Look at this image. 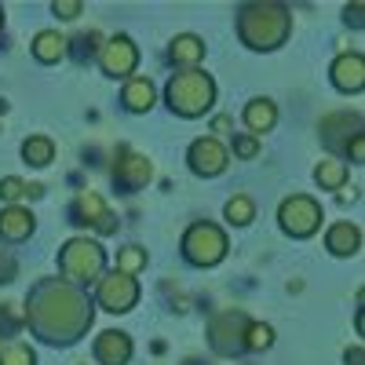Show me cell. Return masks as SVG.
Instances as JSON below:
<instances>
[{"label":"cell","instance_id":"obj_20","mask_svg":"<svg viewBox=\"0 0 365 365\" xmlns=\"http://www.w3.org/2000/svg\"><path fill=\"white\" fill-rule=\"evenodd\" d=\"M168 58H172L175 66L197 70V63L205 58V41L194 37V34H179V37H172V44H168Z\"/></svg>","mask_w":365,"mask_h":365},{"label":"cell","instance_id":"obj_36","mask_svg":"<svg viewBox=\"0 0 365 365\" xmlns=\"http://www.w3.org/2000/svg\"><path fill=\"white\" fill-rule=\"evenodd\" d=\"M344 361H347V365H361V361H365V351H361V347H347Z\"/></svg>","mask_w":365,"mask_h":365},{"label":"cell","instance_id":"obj_11","mask_svg":"<svg viewBox=\"0 0 365 365\" xmlns=\"http://www.w3.org/2000/svg\"><path fill=\"white\" fill-rule=\"evenodd\" d=\"M227 161H230V154H227V146H223L216 135H201V139H194L190 150H187V165H190V172L201 175V179L220 175V172L227 168Z\"/></svg>","mask_w":365,"mask_h":365},{"label":"cell","instance_id":"obj_38","mask_svg":"<svg viewBox=\"0 0 365 365\" xmlns=\"http://www.w3.org/2000/svg\"><path fill=\"white\" fill-rule=\"evenodd\" d=\"M230 125H234V120H230V117H216V120H212V132H227Z\"/></svg>","mask_w":365,"mask_h":365},{"label":"cell","instance_id":"obj_40","mask_svg":"<svg viewBox=\"0 0 365 365\" xmlns=\"http://www.w3.org/2000/svg\"><path fill=\"white\" fill-rule=\"evenodd\" d=\"M187 365H194V361H187Z\"/></svg>","mask_w":365,"mask_h":365},{"label":"cell","instance_id":"obj_39","mask_svg":"<svg viewBox=\"0 0 365 365\" xmlns=\"http://www.w3.org/2000/svg\"><path fill=\"white\" fill-rule=\"evenodd\" d=\"M0 29H4V8H0Z\"/></svg>","mask_w":365,"mask_h":365},{"label":"cell","instance_id":"obj_33","mask_svg":"<svg viewBox=\"0 0 365 365\" xmlns=\"http://www.w3.org/2000/svg\"><path fill=\"white\" fill-rule=\"evenodd\" d=\"M51 11H55L58 19H77V15L84 11V4H81V0H55Z\"/></svg>","mask_w":365,"mask_h":365},{"label":"cell","instance_id":"obj_2","mask_svg":"<svg viewBox=\"0 0 365 365\" xmlns=\"http://www.w3.org/2000/svg\"><path fill=\"white\" fill-rule=\"evenodd\" d=\"M237 37L252 51H274L282 48L292 34V11L274 0H256V4H241L237 8Z\"/></svg>","mask_w":365,"mask_h":365},{"label":"cell","instance_id":"obj_31","mask_svg":"<svg viewBox=\"0 0 365 365\" xmlns=\"http://www.w3.org/2000/svg\"><path fill=\"white\" fill-rule=\"evenodd\" d=\"M22 329V314L15 311V303H0V332H15Z\"/></svg>","mask_w":365,"mask_h":365},{"label":"cell","instance_id":"obj_32","mask_svg":"<svg viewBox=\"0 0 365 365\" xmlns=\"http://www.w3.org/2000/svg\"><path fill=\"white\" fill-rule=\"evenodd\" d=\"M15 274H19V259H15L8 249H0V285L15 282Z\"/></svg>","mask_w":365,"mask_h":365},{"label":"cell","instance_id":"obj_15","mask_svg":"<svg viewBox=\"0 0 365 365\" xmlns=\"http://www.w3.org/2000/svg\"><path fill=\"white\" fill-rule=\"evenodd\" d=\"M132 358V336L120 329H106L96 336V361L99 365H128Z\"/></svg>","mask_w":365,"mask_h":365},{"label":"cell","instance_id":"obj_37","mask_svg":"<svg viewBox=\"0 0 365 365\" xmlns=\"http://www.w3.org/2000/svg\"><path fill=\"white\" fill-rule=\"evenodd\" d=\"M26 197H44V187H41V182H26Z\"/></svg>","mask_w":365,"mask_h":365},{"label":"cell","instance_id":"obj_26","mask_svg":"<svg viewBox=\"0 0 365 365\" xmlns=\"http://www.w3.org/2000/svg\"><path fill=\"white\" fill-rule=\"evenodd\" d=\"M143 267H146V249H143V245H125V249H117V270H120V274L135 278Z\"/></svg>","mask_w":365,"mask_h":365},{"label":"cell","instance_id":"obj_4","mask_svg":"<svg viewBox=\"0 0 365 365\" xmlns=\"http://www.w3.org/2000/svg\"><path fill=\"white\" fill-rule=\"evenodd\" d=\"M58 270H63V278L70 285H91V282H99L103 278V270H106V252L99 241H91V237H70L63 249H58Z\"/></svg>","mask_w":365,"mask_h":365},{"label":"cell","instance_id":"obj_21","mask_svg":"<svg viewBox=\"0 0 365 365\" xmlns=\"http://www.w3.org/2000/svg\"><path fill=\"white\" fill-rule=\"evenodd\" d=\"M70 41L58 34V29H41V34L34 37V55H37V63H58V58L66 55Z\"/></svg>","mask_w":365,"mask_h":365},{"label":"cell","instance_id":"obj_22","mask_svg":"<svg viewBox=\"0 0 365 365\" xmlns=\"http://www.w3.org/2000/svg\"><path fill=\"white\" fill-rule=\"evenodd\" d=\"M314 182L322 190H340V187H347V161H340V158H325V161H318V168H314Z\"/></svg>","mask_w":365,"mask_h":365},{"label":"cell","instance_id":"obj_16","mask_svg":"<svg viewBox=\"0 0 365 365\" xmlns=\"http://www.w3.org/2000/svg\"><path fill=\"white\" fill-rule=\"evenodd\" d=\"M37 220L34 212L22 208V205H8L0 208V241H8V245H19V241H26L29 234H34Z\"/></svg>","mask_w":365,"mask_h":365},{"label":"cell","instance_id":"obj_34","mask_svg":"<svg viewBox=\"0 0 365 365\" xmlns=\"http://www.w3.org/2000/svg\"><path fill=\"white\" fill-rule=\"evenodd\" d=\"M347 158H351L354 165H361V161H365V135H354V139L347 143Z\"/></svg>","mask_w":365,"mask_h":365},{"label":"cell","instance_id":"obj_17","mask_svg":"<svg viewBox=\"0 0 365 365\" xmlns=\"http://www.w3.org/2000/svg\"><path fill=\"white\" fill-rule=\"evenodd\" d=\"M325 249L332 252V256H358V249H361V230L354 227V223H332L329 230H325Z\"/></svg>","mask_w":365,"mask_h":365},{"label":"cell","instance_id":"obj_28","mask_svg":"<svg viewBox=\"0 0 365 365\" xmlns=\"http://www.w3.org/2000/svg\"><path fill=\"white\" fill-rule=\"evenodd\" d=\"M270 344H274V329L263 322H252L245 332V351H267Z\"/></svg>","mask_w":365,"mask_h":365},{"label":"cell","instance_id":"obj_14","mask_svg":"<svg viewBox=\"0 0 365 365\" xmlns=\"http://www.w3.org/2000/svg\"><path fill=\"white\" fill-rule=\"evenodd\" d=\"M332 88L336 91H361L365 88V58H361V51H344V55H336V63H332Z\"/></svg>","mask_w":365,"mask_h":365},{"label":"cell","instance_id":"obj_10","mask_svg":"<svg viewBox=\"0 0 365 365\" xmlns=\"http://www.w3.org/2000/svg\"><path fill=\"white\" fill-rule=\"evenodd\" d=\"M70 220L77 227H91L96 234H113L117 230V216L106 208V201L96 190H81L70 205Z\"/></svg>","mask_w":365,"mask_h":365},{"label":"cell","instance_id":"obj_25","mask_svg":"<svg viewBox=\"0 0 365 365\" xmlns=\"http://www.w3.org/2000/svg\"><path fill=\"white\" fill-rule=\"evenodd\" d=\"M0 365H37V354L29 344L11 340V344H0Z\"/></svg>","mask_w":365,"mask_h":365},{"label":"cell","instance_id":"obj_7","mask_svg":"<svg viewBox=\"0 0 365 365\" xmlns=\"http://www.w3.org/2000/svg\"><path fill=\"white\" fill-rule=\"evenodd\" d=\"M278 223L289 237H311L322 227V205L307 194H292L278 208Z\"/></svg>","mask_w":365,"mask_h":365},{"label":"cell","instance_id":"obj_9","mask_svg":"<svg viewBox=\"0 0 365 365\" xmlns=\"http://www.w3.org/2000/svg\"><path fill=\"white\" fill-rule=\"evenodd\" d=\"M150 175H154V165H150V158L135 154L132 146H117V158H113V187L125 190V194H135L143 190Z\"/></svg>","mask_w":365,"mask_h":365},{"label":"cell","instance_id":"obj_12","mask_svg":"<svg viewBox=\"0 0 365 365\" xmlns=\"http://www.w3.org/2000/svg\"><path fill=\"white\" fill-rule=\"evenodd\" d=\"M99 63H103V73H106V77H132L135 66H139V48H135L132 37L117 34V37H110V41L103 44Z\"/></svg>","mask_w":365,"mask_h":365},{"label":"cell","instance_id":"obj_30","mask_svg":"<svg viewBox=\"0 0 365 365\" xmlns=\"http://www.w3.org/2000/svg\"><path fill=\"white\" fill-rule=\"evenodd\" d=\"M256 154H259V139L256 135H234V158L252 161Z\"/></svg>","mask_w":365,"mask_h":365},{"label":"cell","instance_id":"obj_8","mask_svg":"<svg viewBox=\"0 0 365 365\" xmlns=\"http://www.w3.org/2000/svg\"><path fill=\"white\" fill-rule=\"evenodd\" d=\"M96 299H99V307H103V311H110V314H125V311H132L135 303H139V282L128 278V274H120V270L103 274Z\"/></svg>","mask_w":365,"mask_h":365},{"label":"cell","instance_id":"obj_19","mask_svg":"<svg viewBox=\"0 0 365 365\" xmlns=\"http://www.w3.org/2000/svg\"><path fill=\"white\" fill-rule=\"evenodd\" d=\"M158 91H154V81L150 77H128L125 91H120V103H125L128 113H146L150 106H154Z\"/></svg>","mask_w":365,"mask_h":365},{"label":"cell","instance_id":"obj_3","mask_svg":"<svg viewBox=\"0 0 365 365\" xmlns=\"http://www.w3.org/2000/svg\"><path fill=\"white\" fill-rule=\"evenodd\" d=\"M165 103H168L172 113L194 120V117L208 113L212 103H216V81L205 70H179L165 84Z\"/></svg>","mask_w":365,"mask_h":365},{"label":"cell","instance_id":"obj_24","mask_svg":"<svg viewBox=\"0 0 365 365\" xmlns=\"http://www.w3.org/2000/svg\"><path fill=\"white\" fill-rule=\"evenodd\" d=\"M223 216H227L230 227H249V223L256 220V205H252L249 194H234V197L223 205Z\"/></svg>","mask_w":365,"mask_h":365},{"label":"cell","instance_id":"obj_23","mask_svg":"<svg viewBox=\"0 0 365 365\" xmlns=\"http://www.w3.org/2000/svg\"><path fill=\"white\" fill-rule=\"evenodd\" d=\"M22 158H26V165L44 168V165L55 161V143H51L48 135H29V139L22 143Z\"/></svg>","mask_w":365,"mask_h":365},{"label":"cell","instance_id":"obj_5","mask_svg":"<svg viewBox=\"0 0 365 365\" xmlns=\"http://www.w3.org/2000/svg\"><path fill=\"white\" fill-rule=\"evenodd\" d=\"M227 234L216 223H194L182 234V259L194 267H216L227 256Z\"/></svg>","mask_w":365,"mask_h":365},{"label":"cell","instance_id":"obj_18","mask_svg":"<svg viewBox=\"0 0 365 365\" xmlns=\"http://www.w3.org/2000/svg\"><path fill=\"white\" fill-rule=\"evenodd\" d=\"M241 120H245L249 135H263V132H270L274 125H278V106H274L270 99H263V96H256V99H249Z\"/></svg>","mask_w":365,"mask_h":365},{"label":"cell","instance_id":"obj_1","mask_svg":"<svg viewBox=\"0 0 365 365\" xmlns=\"http://www.w3.org/2000/svg\"><path fill=\"white\" fill-rule=\"evenodd\" d=\"M96 303L88 299L84 289L70 285L66 278H41L26 292L22 325L34 329V336L51 347H70L91 329Z\"/></svg>","mask_w":365,"mask_h":365},{"label":"cell","instance_id":"obj_35","mask_svg":"<svg viewBox=\"0 0 365 365\" xmlns=\"http://www.w3.org/2000/svg\"><path fill=\"white\" fill-rule=\"evenodd\" d=\"M358 197H361V194H358V187H351V190H347V187H340V194H336V201H340V205H351V201H358Z\"/></svg>","mask_w":365,"mask_h":365},{"label":"cell","instance_id":"obj_27","mask_svg":"<svg viewBox=\"0 0 365 365\" xmlns=\"http://www.w3.org/2000/svg\"><path fill=\"white\" fill-rule=\"evenodd\" d=\"M99 41H103V34H99V29H88V34L73 37V48H66V51L77 58V63H88V58L99 51Z\"/></svg>","mask_w":365,"mask_h":365},{"label":"cell","instance_id":"obj_6","mask_svg":"<svg viewBox=\"0 0 365 365\" xmlns=\"http://www.w3.org/2000/svg\"><path fill=\"white\" fill-rule=\"evenodd\" d=\"M249 325H252V318H249L245 311H223V314H216V318H212V325H208V344H212V351L223 354V358L241 354V351H245V332H249Z\"/></svg>","mask_w":365,"mask_h":365},{"label":"cell","instance_id":"obj_29","mask_svg":"<svg viewBox=\"0 0 365 365\" xmlns=\"http://www.w3.org/2000/svg\"><path fill=\"white\" fill-rule=\"evenodd\" d=\"M0 197H4L8 205H19V197H26V182L19 175H4L0 179Z\"/></svg>","mask_w":365,"mask_h":365},{"label":"cell","instance_id":"obj_13","mask_svg":"<svg viewBox=\"0 0 365 365\" xmlns=\"http://www.w3.org/2000/svg\"><path fill=\"white\" fill-rule=\"evenodd\" d=\"M361 135V113H329L322 120V139L329 150H347V143Z\"/></svg>","mask_w":365,"mask_h":365}]
</instances>
